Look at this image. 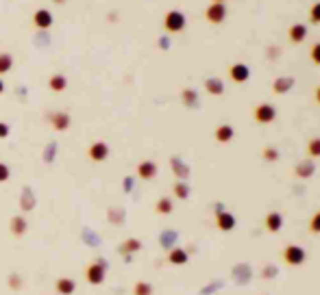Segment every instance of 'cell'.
Segmentation results:
<instances>
[{
	"label": "cell",
	"mask_w": 320,
	"mask_h": 295,
	"mask_svg": "<svg viewBox=\"0 0 320 295\" xmlns=\"http://www.w3.org/2000/svg\"><path fill=\"white\" fill-rule=\"evenodd\" d=\"M305 256H307L305 250L298 245H290V247H285V252H283V258L287 265H303Z\"/></svg>",
	"instance_id": "cell-1"
},
{
	"label": "cell",
	"mask_w": 320,
	"mask_h": 295,
	"mask_svg": "<svg viewBox=\"0 0 320 295\" xmlns=\"http://www.w3.org/2000/svg\"><path fill=\"white\" fill-rule=\"evenodd\" d=\"M87 280L91 284H100L104 280V263H94L87 267Z\"/></svg>",
	"instance_id": "cell-2"
},
{
	"label": "cell",
	"mask_w": 320,
	"mask_h": 295,
	"mask_svg": "<svg viewBox=\"0 0 320 295\" xmlns=\"http://www.w3.org/2000/svg\"><path fill=\"white\" fill-rule=\"evenodd\" d=\"M255 117H257L259 122H264V124H266V122H270L272 117H274V109L270 107V104H261V107L255 111Z\"/></svg>",
	"instance_id": "cell-3"
},
{
	"label": "cell",
	"mask_w": 320,
	"mask_h": 295,
	"mask_svg": "<svg viewBox=\"0 0 320 295\" xmlns=\"http://www.w3.org/2000/svg\"><path fill=\"white\" fill-rule=\"evenodd\" d=\"M74 289H76V284H74V280H72V278H59L57 280V291L61 295H70Z\"/></svg>",
	"instance_id": "cell-4"
},
{
	"label": "cell",
	"mask_w": 320,
	"mask_h": 295,
	"mask_svg": "<svg viewBox=\"0 0 320 295\" xmlns=\"http://www.w3.org/2000/svg\"><path fill=\"white\" fill-rule=\"evenodd\" d=\"M266 226H268V230H270V232H277L279 228H281V215L270 213V215L266 217Z\"/></svg>",
	"instance_id": "cell-5"
},
{
	"label": "cell",
	"mask_w": 320,
	"mask_h": 295,
	"mask_svg": "<svg viewBox=\"0 0 320 295\" xmlns=\"http://www.w3.org/2000/svg\"><path fill=\"white\" fill-rule=\"evenodd\" d=\"M218 226L222 228V230H231V228L235 226V221H233L231 215H220V217H218Z\"/></svg>",
	"instance_id": "cell-6"
},
{
	"label": "cell",
	"mask_w": 320,
	"mask_h": 295,
	"mask_svg": "<svg viewBox=\"0 0 320 295\" xmlns=\"http://www.w3.org/2000/svg\"><path fill=\"white\" fill-rule=\"evenodd\" d=\"M185 260H187V254L183 250H174L170 254V263H174V265H181V263H185Z\"/></svg>",
	"instance_id": "cell-7"
},
{
	"label": "cell",
	"mask_w": 320,
	"mask_h": 295,
	"mask_svg": "<svg viewBox=\"0 0 320 295\" xmlns=\"http://www.w3.org/2000/svg\"><path fill=\"white\" fill-rule=\"evenodd\" d=\"M104 150H107V148H104L102 143H96V146L91 148V156H94L96 161H102L104 159Z\"/></svg>",
	"instance_id": "cell-8"
},
{
	"label": "cell",
	"mask_w": 320,
	"mask_h": 295,
	"mask_svg": "<svg viewBox=\"0 0 320 295\" xmlns=\"http://www.w3.org/2000/svg\"><path fill=\"white\" fill-rule=\"evenodd\" d=\"M231 76L235 78V81H244V78L248 76V72H246V68H233V72H231Z\"/></svg>",
	"instance_id": "cell-9"
},
{
	"label": "cell",
	"mask_w": 320,
	"mask_h": 295,
	"mask_svg": "<svg viewBox=\"0 0 320 295\" xmlns=\"http://www.w3.org/2000/svg\"><path fill=\"white\" fill-rule=\"evenodd\" d=\"M140 174L144 176V178H150V176L155 174V165H150V163H144V165L140 167Z\"/></svg>",
	"instance_id": "cell-10"
},
{
	"label": "cell",
	"mask_w": 320,
	"mask_h": 295,
	"mask_svg": "<svg viewBox=\"0 0 320 295\" xmlns=\"http://www.w3.org/2000/svg\"><path fill=\"white\" fill-rule=\"evenodd\" d=\"M231 133H233V130L229 128V126L218 128V139H220V141H229V139H231Z\"/></svg>",
	"instance_id": "cell-11"
},
{
	"label": "cell",
	"mask_w": 320,
	"mask_h": 295,
	"mask_svg": "<svg viewBox=\"0 0 320 295\" xmlns=\"http://www.w3.org/2000/svg\"><path fill=\"white\" fill-rule=\"evenodd\" d=\"M150 284H144V282H140V284H135V295H150Z\"/></svg>",
	"instance_id": "cell-12"
},
{
	"label": "cell",
	"mask_w": 320,
	"mask_h": 295,
	"mask_svg": "<svg viewBox=\"0 0 320 295\" xmlns=\"http://www.w3.org/2000/svg\"><path fill=\"white\" fill-rule=\"evenodd\" d=\"M309 152H311L313 156L320 154V139H313V141L309 143Z\"/></svg>",
	"instance_id": "cell-13"
},
{
	"label": "cell",
	"mask_w": 320,
	"mask_h": 295,
	"mask_svg": "<svg viewBox=\"0 0 320 295\" xmlns=\"http://www.w3.org/2000/svg\"><path fill=\"white\" fill-rule=\"evenodd\" d=\"M309 228H311V230H313V232H320V213H318V215H316V217H313V219H311V226H309Z\"/></svg>",
	"instance_id": "cell-14"
},
{
	"label": "cell",
	"mask_w": 320,
	"mask_h": 295,
	"mask_svg": "<svg viewBox=\"0 0 320 295\" xmlns=\"http://www.w3.org/2000/svg\"><path fill=\"white\" fill-rule=\"evenodd\" d=\"M159 208H161V213L170 211V202H168V200H161V206H159Z\"/></svg>",
	"instance_id": "cell-15"
},
{
	"label": "cell",
	"mask_w": 320,
	"mask_h": 295,
	"mask_svg": "<svg viewBox=\"0 0 320 295\" xmlns=\"http://www.w3.org/2000/svg\"><path fill=\"white\" fill-rule=\"evenodd\" d=\"M5 178H7V167L0 165V180H5Z\"/></svg>",
	"instance_id": "cell-16"
},
{
	"label": "cell",
	"mask_w": 320,
	"mask_h": 295,
	"mask_svg": "<svg viewBox=\"0 0 320 295\" xmlns=\"http://www.w3.org/2000/svg\"><path fill=\"white\" fill-rule=\"evenodd\" d=\"M313 59L320 63V46H316V50H313Z\"/></svg>",
	"instance_id": "cell-17"
},
{
	"label": "cell",
	"mask_w": 320,
	"mask_h": 295,
	"mask_svg": "<svg viewBox=\"0 0 320 295\" xmlns=\"http://www.w3.org/2000/svg\"><path fill=\"white\" fill-rule=\"evenodd\" d=\"M5 133H7V128H5V126H0V137H5Z\"/></svg>",
	"instance_id": "cell-18"
},
{
	"label": "cell",
	"mask_w": 320,
	"mask_h": 295,
	"mask_svg": "<svg viewBox=\"0 0 320 295\" xmlns=\"http://www.w3.org/2000/svg\"><path fill=\"white\" fill-rule=\"evenodd\" d=\"M316 96H318V102H320V87H318V94Z\"/></svg>",
	"instance_id": "cell-19"
}]
</instances>
